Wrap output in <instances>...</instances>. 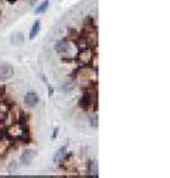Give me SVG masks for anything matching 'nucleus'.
I'll return each instance as SVG.
<instances>
[{
    "instance_id": "1a4fd4ad",
    "label": "nucleus",
    "mask_w": 170,
    "mask_h": 178,
    "mask_svg": "<svg viewBox=\"0 0 170 178\" xmlns=\"http://www.w3.org/2000/svg\"><path fill=\"white\" fill-rule=\"evenodd\" d=\"M65 154H67V148L65 147H61V148H58V151H57L56 154H54V157H52V161L54 162H61V160H63L64 157H65Z\"/></svg>"
},
{
    "instance_id": "dca6fc26",
    "label": "nucleus",
    "mask_w": 170,
    "mask_h": 178,
    "mask_svg": "<svg viewBox=\"0 0 170 178\" xmlns=\"http://www.w3.org/2000/svg\"><path fill=\"white\" fill-rule=\"evenodd\" d=\"M28 2H30V4H31V6H34V4H37L38 0H28Z\"/></svg>"
},
{
    "instance_id": "7ed1b4c3",
    "label": "nucleus",
    "mask_w": 170,
    "mask_h": 178,
    "mask_svg": "<svg viewBox=\"0 0 170 178\" xmlns=\"http://www.w3.org/2000/svg\"><path fill=\"white\" fill-rule=\"evenodd\" d=\"M38 101H40V98H38L37 93H34V91H28L24 96V103L28 107H35L38 104Z\"/></svg>"
},
{
    "instance_id": "39448f33",
    "label": "nucleus",
    "mask_w": 170,
    "mask_h": 178,
    "mask_svg": "<svg viewBox=\"0 0 170 178\" xmlns=\"http://www.w3.org/2000/svg\"><path fill=\"white\" fill-rule=\"evenodd\" d=\"M91 105H94V97L92 94H84L80 100V107L84 108V110H89Z\"/></svg>"
},
{
    "instance_id": "ddd939ff",
    "label": "nucleus",
    "mask_w": 170,
    "mask_h": 178,
    "mask_svg": "<svg viewBox=\"0 0 170 178\" xmlns=\"http://www.w3.org/2000/svg\"><path fill=\"white\" fill-rule=\"evenodd\" d=\"M88 167H89V174L91 175H97L98 177V165H97V162L95 161H91L89 164H88Z\"/></svg>"
},
{
    "instance_id": "f8f14e48",
    "label": "nucleus",
    "mask_w": 170,
    "mask_h": 178,
    "mask_svg": "<svg viewBox=\"0 0 170 178\" xmlns=\"http://www.w3.org/2000/svg\"><path fill=\"white\" fill-rule=\"evenodd\" d=\"M74 88H75V81L74 80H69L61 86V91H64V93H71V91H74Z\"/></svg>"
},
{
    "instance_id": "f03ea898",
    "label": "nucleus",
    "mask_w": 170,
    "mask_h": 178,
    "mask_svg": "<svg viewBox=\"0 0 170 178\" xmlns=\"http://www.w3.org/2000/svg\"><path fill=\"white\" fill-rule=\"evenodd\" d=\"M14 74V69L10 64H2L0 66V81H6L11 78Z\"/></svg>"
},
{
    "instance_id": "0eeeda50",
    "label": "nucleus",
    "mask_w": 170,
    "mask_h": 178,
    "mask_svg": "<svg viewBox=\"0 0 170 178\" xmlns=\"http://www.w3.org/2000/svg\"><path fill=\"white\" fill-rule=\"evenodd\" d=\"M56 51L61 53V54H65V53L69 51V43L67 40H60L56 44Z\"/></svg>"
},
{
    "instance_id": "20e7f679",
    "label": "nucleus",
    "mask_w": 170,
    "mask_h": 178,
    "mask_svg": "<svg viewBox=\"0 0 170 178\" xmlns=\"http://www.w3.org/2000/svg\"><path fill=\"white\" fill-rule=\"evenodd\" d=\"M35 155H37V153H35L34 150H26V151H23V154H21L20 161L24 165H28L35 158Z\"/></svg>"
},
{
    "instance_id": "4468645a",
    "label": "nucleus",
    "mask_w": 170,
    "mask_h": 178,
    "mask_svg": "<svg viewBox=\"0 0 170 178\" xmlns=\"http://www.w3.org/2000/svg\"><path fill=\"white\" fill-rule=\"evenodd\" d=\"M89 122H91V127L92 128H98V115L94 114L89 117Z\"/></svg>"
},
{
    "instance_id": "f257e3e1",
    "label": "nucleus",
    "mask_w": 170,
    "mask_h": 178,
    "mask_svg": "<svg viewBox=\"0 0 170 178\" xmlns=\"http://www.w3.org/2000/svg\"><path fill=\"white\" fill-rule=\"evenodd\" d=\"M7 136H9V138H11V140H20V138H26L27 137V133H26V128L23 126H20V124H14V126H11L10 128L7 130Z\"/></svg>"
},
{
    "instance_id": "9d476101",
    "label": "nucleus",
    "mask_w": 170,
    "mask_h": 178,
    "mask_svg": "<svg viewBox=\"0 0 170 178\" xmlns=\"http://www.w3.org/2000/svg\"><path fill=\"white\" fill-rule=\"evenodd\" d=\"M40 26H41V23H40V20H35L34 23H33V26H31V30H30V38H34L35 36L40 33Z\"/></svg>"
},
{
    "instance_id": "6e6552de",
    "label": "nucleus",
    "mask_w": 170,
    "mask_h": 178,
    "mask_svg": "<svg viewBox=\"0 0 170 178\" xmlns=\"http://www.w3.org/2000/svg\"><path fill=\"white\" fill-rule=\"evenodd\" d=\"M10 42L13 46H21L24 43V36H23V33H14V34L11 36Z\"/></svg>"
},
{
    "instance_id": "423d86ee",
    "label": "nucleus",
    "mask_w": 170,
    "mask_h": 178,
    "mask_svg": "<svg viewBox=\"0 0 170 178\" xmlns=\"http://www.w3.org/2000/svg\"><path fill=\"white\" fill-rule=\"evenodd\" d=\"M78 59H80L82 63H89L91 60H92V51H91L89 47H88V49H81Z\"/></svg>"
},
{
    "instance_id": "9b49d317",
    "label": "nucleus",
    "mask_w": 170,
    "mask_h": 178,
    "mask_svg": "<svg viewBox=\"0 0 170 178\" xmlns=\"http://www.w3.org/2000/svg\"><path fill=\"white\" fill-rule=\"evenodd\" d=\"M48 4H50V0H44L43 3H40V6L35 7L34 13H35V14H43V13H45V11H47V9H48Z\"/></svg>"
},
{
    "instance_id": "2eb2a0df",
    "label": "nucleus",
    "mask_w": 170,
    "mask_h": 178,
    "mask_svg": "<svg viewBox=\"0 0 170 178\" xmlns=\"http://www.w3.org/2000/svg\"><path fill=\"white\" fill-rule=\"evenodd\" d=\"M48 94H50V96L54 94V88H52V87H48Z\"/></svg>"
}]
</instances>
